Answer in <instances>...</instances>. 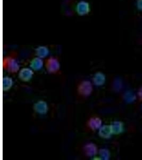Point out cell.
I'll use <instances>...</instances> for the list:
<instances>
[{
	"mask_svg": "<svg viewBox=\"0 0 142 160\" xmlns=\"http://www.w3.org/2000/svg\"><path fill=\"white\" fill-rule=\"evenodd\" d=\"M92 90L91 83L88 81H83L79 86V93L84 96H88L91 95Z\"/></svg>",
	"mask_w": 142,
	"mask_h": 160,
	"instance_id": "1",
	"label": "cell"
},
{
	"mask_svg": "<svg viewBox=\"0 0 142 160\" xmlns=\"http://www.w3.org/2000/svg\"><path fill=\"white\" fill-rule=\"evenodd\" d=\"M34 109L35 112L40 114H45L48 111V106L44 101H39L34 105Z\"/></svg>",
	"mask_w": 142,
	"mask_h": 160,
	"instance_id": "2",
	"label": "cell"
},
{
	"mask_svg": "<svg viewBox=\"0 0 142 160\" xmlns=\"http://www.w3.org/2000/svg\"><path fill=\"white\" fill-rule=\"evenodd\" d=\"M33 75V72L31 69L27 68H24L19 73V78L23 81L27 82L31 79Z\"/></svg>",
	"mask_w": 142,
	"mask_h": 160,
	"instance_id": "3",
	"label": "cell"
},
{
	"mask_svg": "<svg viewBox=\"0 0 142 160\" xmlns=\"http://www.w3.org/2000/svg\"><path fill=\"white\" fill-rule=\"evenodd\" d=\"M60 65L56 59H50L46 63V69L50 73H55L58 71Z\"/></svg>",
	"mask_w": 142,
	"mask_h": 160,
	"instance_id": "4",
	"label": "cell"
},
{
	"mask_svg": "<svg viewBox=\"0 0 142 160\" xmlns=\"http://www.w3.org/2000/svg\"><path fill=\"white\" fill-rule=\"evenodd\" d=\"M5 69H7L10 73H16L19 69L18 63L15 60H11L4 64Z\"/></svg>",
	"mask_w": 142,
	"mask_h": 160,
	"instance_id": "5",
	"label": "cell"
},
{
	"mask_svg": "<svg viewBox=\"0 0 142 160\" xmlns=\"http://www.w3.org/2000/svg\"><path fill=\"white\" fill-rule=\"evenodd\" d=\"M84 152L85 153L86 155H88V157H93L97 154V148L96 146L94 144H88L86 145L84 147Z\"/></svg>",
	"mask_w": 142,
	"mask_h": 160,
	"instance_id": "6",
	"label": "cell"
},
{
	"mask_svg": "<svg viewBox=\"0 0 142 160\" xmlns=\"http://www.w3.org/2000/svg\"><path fill=\"white\" fill-rule=\"evenodd\" d=\"M93 80L95 86H101L104 83L106 78L102 73L98 72L95 74Z\"/></svg>",
	"mask_w": 142,
	"mask_h": 160,
	"instance_id": "7",
	"label": "cell"
},
{
	"mask_svg": "<svg viewBox=\"0 0 142 160\" xmlns=\"http://www.w3.org/2000/svg\"><path fill=\"white\" fill-rule=\"evenodd\" d=\"M112 132V128L110 126H104L101 128L99 130V135L103 138L109 137Z\"/></svg>",
	"mask_w": 142,
	"mask_h": 160,
	"instance_id": "8",
	"label": "cell"
},
{
	"mask_svg": "<svg viewBox=\"0 0 142 160\" xmlns=\"http://www.w3.org/2000/svg\"><path fill=\"white\" fill-rule=\"evenodd\" d=\"M102 121L99 118H91L89 121V126L93 130L99 129L101 126Z\"/></svg>",
	"mask_w": 142,
	"mask_h": 160,
	"instance_id": "9",
	"label": "cell"
},
{
	"mask_svg": "<svg viewBox=\"0 0 142 160\" xmlns=\"http://www.w3.org/2000/svg\"><path fill=\"white\" fill-rule=\"evenodd\" d=\"M43 65V62L40 59L35 58L31 62V67L35 71H38L42 68Z\"/></svg>",
	"mask_w": 142,
	"mask_h": 160,
	"instance_id": "10",
	"label": "cell"
},
{
	"mask_svg": "<svg viewBox=\"0 0 142 160\" xmlns=\"http://www.w3.org/2000/svg\"><path fill=\"white\" fill-rule=\"evenodd\" d=\"M13 81L12 78L9 77H5L3 78V89L4 91H7L12 86Z\"/></svg>",
	"mask_w": 142,
	"mask_h": 160,
	"instance_id": "11",
	"label": "cell"
},
{
	"mask_svg": "<svg viewBox=\"0 0 142 160\" xmlns=\"http://www.w3.org/2000/svg\"><path fill=\"white\" fill-rule=\"evenodd\" d=\"M112 128V130L113 133H119L121 130V126H120L119 122H115Z\"/></svg>",
	"mask_w": 142,
	"mask_h": 160,
	"instance_id": "12",
	"label": "cell"
},
{
	"mask_svg": "<svg viewBox=\"0 0 142 160\" xmlns=\"http://www.w3.org/2000/svg\"><path fill=\"white\" fill-rule=\"evenodd\" d=\"M100 154L101 157L105 160L107 159L109 157V153L108 152V151L104 149H101L100 151Z\"/></svg>",
	"mask_w": 142,
	"mask_h": 160,
	"instance_id": "13",
	"label": "cell"
}]
</instances>
